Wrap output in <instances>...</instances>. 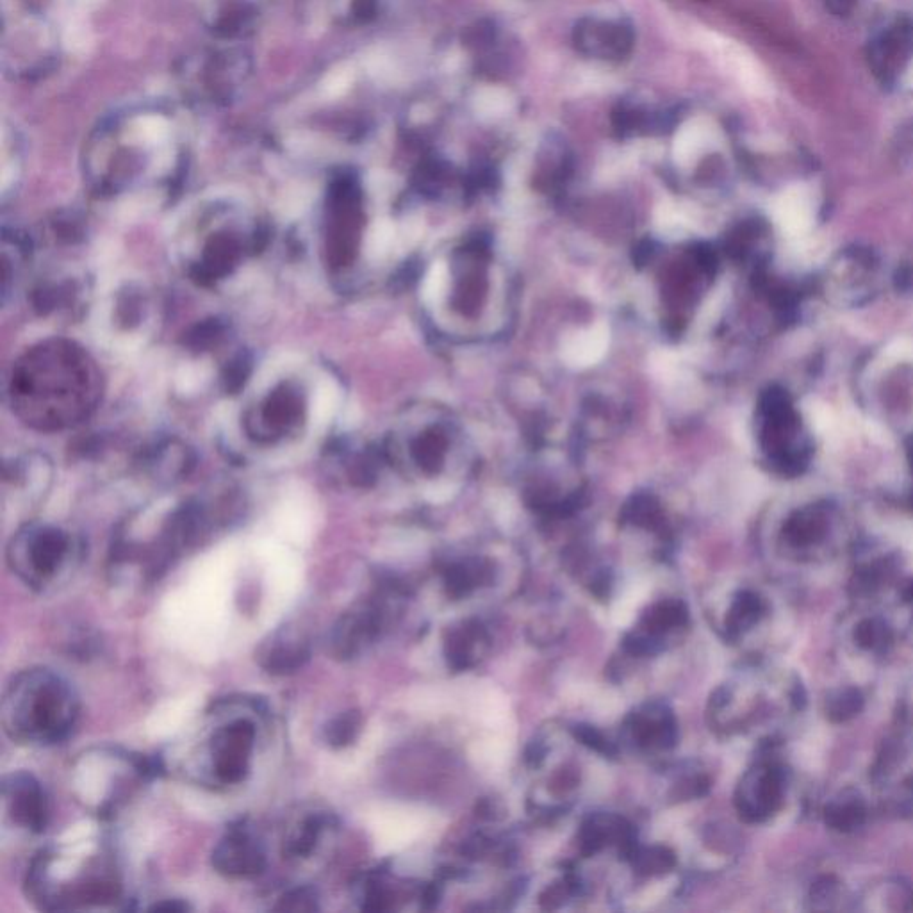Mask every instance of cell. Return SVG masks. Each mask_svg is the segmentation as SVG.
Masks as SVG:
<instances>
[{"label": "cell", "mask_w": 913, "mask_h": 913, "mask_svg": "<svg viewBox=\"0 0 913 913\" xmlns=\"http://www.w3.org/2000/svg\"><path fill=\"white\" fill-rule=\"evenodd\" d=\"M304 391L293 382H282L245 414V432L261 445H272L293 436L305 421Z\"/></svg>", "instance_id": "obj_4"}, {"label": "cell", "mask_w": 913, "mask_h": 913, "mask_svg": "<svg viewBox=\"0 0 913 913\" xmlns=\"http://www.w3.org/2000/svg\"><path fill=\"white\" fill-rule=\"evenodd\" d=\"M102 373L83 346L47 339L31 346L11 368L9 402L27 427L59 432L77 427L97 409Z\"/></svg>", "instance_id": "obj_1"}, {"label": "cell", "mask_w": 913, "mask_h": 913, "mask_svg": "<svg viewBox=\"0 0 913 913\" xmlns=\"http://www.w3.org/2000/svg\"><path fill=\"white\" fill-rule=\"evenodd\" d=\"M211 864L225 878L250 880L266 869V851L247 823L232 824L214 846Z\"/></svg>", "instance_id": "obj_8"}, {"label": "cell", "mask_w": 913, "mask_h": 913, "mask_svg": "<svg viewBox=\"0 0 913 913\" xmlns=\"http://www.w3.org/2000/svg\"><path fill=\"white\" fill-rule=\"evenodd\" d=\"M575 737L578 741L585 744L587 748L594 749L598 751L601 755H607V757H614L616 755V748L610 744L603 733L598 732L594 726H587V724H578L575 728Z\"/></svg>", "instance_id": "obj_27"}, {"label": "cell", "mask_w": 913, "mask_h": 913, "mask_svg": "<svg viewBox=\"0 0 913 913\" xmlns=\"http://www.w3.org/2000/svg\"><path fill=\"white\" fill-rule=\"evenodd\" d=\"M573 43L580 54L600 61H621L632 54L635 34L623 20L585 17L573 29Z\"/></svg>", "instance_id": "obj_9"}, {"label": "cell", "mask_w": 913, "mask_h": 913, "mask_svg": "<svg viewBox=\"0 0 913 913\" xmlns=\"http://www.w3.org/2000/svg\"><path fill=\"white\" fill-rule=\"evenodd\" d=\"M361 714L357 710H350L345 714H339L338 717L330 719L329 723L323 728V741L329 744L330 748H346L354 744L359 730H361Z\"/></svg>", "instance_id": "obj_19"}, {"label": "cell", "mask_w": 913, "mask_h": 913, "mask_svg": "<svg viewBox=\"0 0 913 913\" xmlns=\"http://www.w3.org/2000/svg\"><path fill=\"white\" fill-rule=\"evenodd\" d=\"M630 730L635 742L642 748H673L676 742L675 717L667 710L634 714L630 719Z\"/></svg>", "instance_id": "obj_15"}, {"label": "cell", "mask_w": 913, "mask_h": 913, "mask_svg": "<svg viewBox=\"0 0 913 913\" xmlns=\"http://www.w3.org/2000/svg\"><path fill=\"white\" fill-rule=\"evenodd\" d=\"M760 612H762V601L758 600L755 594H739L737 600L733 601L732 610L728 614V621H726L728 632L735 637L744 630H748L749 626L757 623Z\"/></svg>", "instance_id": "obj_20"}, {"label": "cell", "mask_w": 913, "mask_h": 913, "mask_svg": "<svg viewBox=\"0 0 913 913\" xmlns=\"http://www.w3.org/2000/svg\"><path fill=\"white\" fill-rule=\"evenodd\" d=\"M361 238V218L357 211V200L350 193L339 195L332 204L325 229V252L327 263L334 268H346L354 263Z\"/></svg>", "instance_id": "obj_12"}, {"label": "cell", "mask_w": 913, "mask_h": 913, "mask_svg": "<svg viewBox=\"0 0 913 913\" xmlns=\"http://www.w3.org/2000/svg\"><path fill=\"white\" fill-rule=\"evenodd\" d=\"M486 630L477 621H468L461 628H455L446 639V659L455 671L468 669L477 662V650L486 646Z\"/></svg>", "instance_id": "obj_17"}, {"label": "cell", "mask_w": 913, "mask_h": 913, "mask_svg": "<svg viewBox=\"0 0 913 913\" xmlns=\"http://www.w3.org/2000/svg\"><path fill=\"white\" fill-rule=\"evenodd\" d=\"M2 798L9 817L33 833H43L49 824V798L42 783L29 773L8 774L2 782Z\"/></svg>", "instance_id": "obj_10"}, {"label": "cell", "mask_w": 913, "mask_h": 913, "mask_svg": "<svg viewBox=\"0 0 913 913\" xmlns=\"http://www.w3.org/2000/svg\"><path fill=\"white\" fill-rule=\"evenodd\" d=\"M2 726L9 739L31 746L65 741L79 717V698L63 676L27 669L13 678L2 700Z\"/></svg>", "instance_id": "obj_2"}, {"label": "cell", "mask_w": 913, "mask_h": 913, "mask_svg": "<svg viewBox=\"0 0 913 913\" xmlns=\"http://www.w3.org/2000/svg\"><path fill=\"white\" fill-rule=\"evenodd\" d=\"M885 357L889 361H913V341H908V339H901V341H896L894 345L887 348L885 352Z\"/></svg>", "instance_id": "obj_29"}, {"label": "cell", "mask_w": 913, "mask_h": 913, "mask_svg": "<svg viewBox=\"0 0 913 913\" xmlns=\"http://www.w3.org/2000/svg\"><path fill=\"white\" fill-rule=\"evenodd\" d=\"M826 821L837 830H851L864 821V808L858 801H844L842 805H831L826 810Z\"/></svg>", "instance_id": "obj_25"}, {"label": "cell", "mask_w": 913, "mask_h": 913, "mask_svg": "<svg viewBox=\"0 0 913 913\" xmlns=\"http://www.w3.org/2000/svg\"><path fill=\"white\" fill-rule=\"evenodd\" d=\"M860 708H862L860 694L853 691V689H849V691L839 692L833 700H830L828 712H830L831 719L846 721L849 717L855 716Z\"/></svg>", "instance_id": "obj_26"}, {"label": "cell", "mask_w": 913, "mask_h": 913, "mask_svg": "<svg viewBox=\"0 0 913 913\" xmlns=\"http://www.w3.org/2000/svg\"><path fill=\"white\" fill-rule=\"evenodd\" d=\"M814 207V198L808 191L798 188L787 193L774 209V220L780 225L783 236L792 239L812 232Z\"/></svg>", "instance_id": "obj_14"}, {"label": "cell", "mask_w": 913, "mask_h": 913, "mask_svg": "<svg viewBox=\"0 0 913 913\" xmlns=\"http://www.w3.org/2000/svg\"><path fill=\"white\" fill-rule=\"evenodd\" d=\"M632 860L642 874H662L675 867V855L666 848L635 849Z\"/></svg>", "instance_id": "obj_22"}, {"label": "cell", "mask_w": 913, "mask_h": 913, "mask_svg": "<svg viewBox=\"0 0 913 913\" xmlns=\"http://www.w3.org/2000/svg\"><path fill=\"white\" fill-rule=\"evenodd\" d=\"M803 412H805L808 425L812 427L817 436L830 439V441L839 436V418L835 412L831 411L830 405L810 398L803 404Z\"/></svg>", "instance_id": "obj_21"}, {"label": "cell", "mask_w": 913, "mask_h": 913, "mask_svg": "<svg viewBox=\"0 0 913 913\" xmlns=\"http://www.w3.org/2000/svg\"><path fill=\"white\" fill-rule=\"evenodd\" d=\"M858 641L867 648H878L883 642L887 641V630L885 626L874 621H867L858 628Z\"/></svg>", "instance_id": "obj_28"}, {"label": "cell", "mask_w": 913, "mask_h": 913, "mask_svg": "<svg viewBox=\"0 0 913 913\" xmlns=\"http://www.w3.org/2000/svg\"><path fill=\"white\" fill-rule=\"evenodd\" d=\"M313 642L304 628L286 625L268 635L257 648L255 660L273 676L295 675L311 659Z\"/></svg>", "instance_id": "obj_11"}, {"label": "cell", "mask_w": 913, "mask_h": 913, "mask_svg": "<svg viewBox=\"0 0 913 913\" xmlns=\"http://www.w3.org/2000/svg\"><path fill=\"white\" fill-rule=\"evenodd\" d=\"M913 58V20L897 15L872 34L867 45V63L883 86H894Z\"/></svg>", "instance_id": "obj_6"}, {"label": "cell", "mask_w": 913, "mask_h": 913, "mask_svg": "<svg viewBox=\"0 0 913 913\" xmlns=\"http://www.w3.org/2000/svg\"><path fill=\"white\" fill-rule=\"evenodd\" d=\"M386 625V609L377 600L362 601L341 614L329 634V651L334 659L352 660L379 639Z\"/></svg>", "instance_id": "obj_7"}, {"label": "cell", "mask_w": 913, "mask_h": 913, "mask_svg": "<svg viewBox=\"0 0 913 913\" xmlns=\"http://www.w3.org/2000/svg\"><path fill=\"white\" fill-rule=\"evenodd\" d=\"M273 910H277V912H318L320 897L313 887H297L280 897L279 903Z\"/></svg>", "instance_id": "obj_23"}, {"label": "cell", "mask_w": 913, "mask_h": 913, "mask_svg": "<svg viewBox=\"0 0 913 913\" xmlns=\"http://www.w3.org/2000/svg\"><path fill=\"white\" fill-rule=\"evenodd\" d=\"M623 516H625L626 521L641 525V527H659L660 523L659 505L650 496H637V498H634L632 502L626 505Z\"/></svg>", "instance_id": "obj_24"}, {"label": "cell", "mask_w": 913, "mask_h": 913, "mask_svg": "<svg viewBox=\"0 0 913 913\" xmlns=\"http://www.w3.org/2000/svg\"><path fill=\"white\" fill-rule=\"evenodd\" d=\"M150 910H154V912H163V910L165 912H186V910H190V906L182 903L181 899H173V901L166 899V901L156 903Z\"/></svg>", "instance_id": "obj_31"}, {"label": "cell", "mask_w": 913, "mask_h": 913, "mask_svg": "<svg viewBox=\"0 0 913 913\" xmlns=\"http://www.w3.org/2000/svg\"><path fill=\"white\" fill-rule=\"evenodd\" d=\"M70 552L72 539L61 528L31 523L13 535L8 546V564L27 587L43 591L54 582Z\"/></svg>", "instance_id": "obj_3"}, {"label": "cell", "mask_w": 913, "mask_h": 913, "mask_svg": "<svg viewBox=\"0 0 913 913\" xmlns=\"http://www.w3.org/2000/svg\"><path fill=\"white\" fill-rule=\"evenodd\" d=\"M257 728L247 717L223 724L209 741L214 778L223 785H238L247 778L254 753Z\"/></svg>", "instance_id": "obj_5"}, {"label": "cell", "mask_w": 913, "mask_h": 913, "mask_svg": "<svg viewBox=\"0 0 913 913\" xmlns=\"http://www.w3.org/2000/svg\"><path fill=\"white\" fill-rule=\"evenodd\" d=\"M749 780V787L744 785L741 789L739 810L749 821H758L771 814L782 799V771L776 767H767L764 771H758L757 776L749 774Z\"/></svg>", "instance_id": "obj_13"}, {"label": "cell", "mask_w": 913, "mask_h": 913, "mask_svg": "<svg viewBox=\"0 0 913 913\" xmlns=\"http://www.w3.org/2000/svg\"><path fill=\"white\" fill-rule=\"evenodd\" d=\"M330 826H336L334 815L327 812L307 814L300 823L289 831L284 840V855L288 858H309L320 844L321 835Z\"/></svg>", "instance_id": "obj_16"}, {"label": "cell", "mask_w": 913, "mask_h": 913, "mask_svg": "<svg viewBox=\"0 0 913 913\" xmlns=\"http://www.w3.org/2000/svg\"><path fill=\"white\" fill-rule=\"evenodd\" d=\"M856 0H826V6L837 17H848L855 9Z\"/></svg>", "instance_id": "obj_30"}, {"label": "cell", "mask_w": 913, "mask_h": 913, "mask_svg": "<svg viewBox=\"0 0 913 913\" xmlns=\"http://www.w3.org/2000/svg\"><path fill=\"white\" fill-rule=\"evenodd\" d=\"M687 621L689 614L682 601H660L642 617V625L648 630V634L655 637L666 634L673 628L687 625Z\"/></svg>", "instance_id": "obj_18"}]
</instances>
